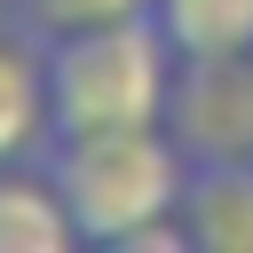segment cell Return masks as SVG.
<instances>
[{"label": "cell", "mask_w": 253, "mask_h": 253, "mask_svg": "<svg viewBox=\"0 0 253 253\" xmlns=\"http://www.w3.org/2000/svg\"><path fill=\"white\" fill-rule=\"evenodd\" d=\"M71 206L47 174H0V253H71Z\"/></svg>", "instance_id": "cell-5"}, {"label": "cell", "mask_w": 253, "mask_h": 253, "mask_svg": "<svg viewBox=\"0 0 253 253\" xmlns=\"http://www.w3.org/2000/svg\"><path fill=\"white\" fill-rule=\"evenodd\" d=\"M166 126L190 150V166L198 158H253V47L182 55Z\"/></svg>", "instance_id": "cell-3"}, {"label": "cell", "mask_w": 253, "mask_h": 253, "mask_svg": "<svg viewBox=\"0 0 253 253\" xmlns=\"http://www.w3.org/2000/svg\"><path fill=\"white\" fill-rule=\"evenodd\" d=\"M150 16L166 24V40L182 55L253 47V0H150Z\"/></svg>", "instance_id": "cell-7"}, {"label": "cell", "mask_w": 253, "mask_h": 253, "mask_svg": "<svg viewBox=\"0 0 253 253\" xmlns=\"http://www.w3.org/2000/svg\"><path fill=\"white\" fill-rule=\"evenodd\" d=\"M142 8L150 0H8V16H16V32L32 47L71 40V32H95V24H119V16H142Z\"/></svg>", "instance_id": "cell-8"}, {"label": "cell", "mask_w": 253, "mask_h": 253, "mask_svg": "<svg viewBox=\"0 0 253 253\" xmlns=\"http://www.w3.org/2000/svg\"><path fill=\"white\" fill-rule=\"evenodd\" d=\"M40 63H47V142H71V134H111V126H166L182 47L142 8L71 40H47Z\"/></svg>", "instance_id": "cell-1"}, {"label": "cell", "mask_w": 253, "mask_h": 253, "mask_svg": "<svg viewBox=\"0 0 253 253\" xmlns=\"http://www.w3.org/2000/svg\"><path fill=\"white\" fill-rule=\"evenodd\" d=\"M182 229L198 253H253V158H198L182 190Z\"/></svg>", "instance_id": "cell-4"}, {"label": "cell", "mask_w": 253, "mask_h": 253, "mask_svg": "<svg viewBox=\"0 0 253 253\" xmlns=\"http://www.w3.org/2000/svg\"><path fill=\"white\" fill-rule=\"evenodd\" d=\"M47 182L71 206L79 245H126L158 221L182 213L190 190V150L174 142V126H111V134H71L47 142Z\"/></svg>", "instance_id": "cell-2"}, {"label": "cell", "mask_w": 253, "mask_h": 253, "mask_svg": "<svg viewBox=\"0 0 253 253\" xmlns=\"http://www.w3.org/2000/svg\"><path fill=\"white\" fill-rule=\"evenodd\" d=\"M47 142V63L0 40V166Z\"/></svg>", "instance_id": "cell-6"}]
</instances>
